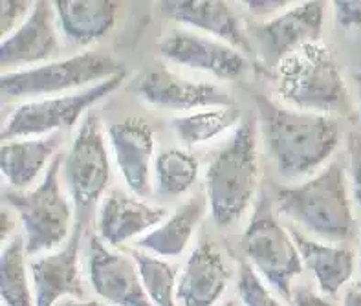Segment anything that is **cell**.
Returning a JSON list of instances; mask_svg holds the SVG:
<instances>
[{"label": "cell", "instance_id": "1", "mask_svg": "<svg viewBox=\"0 0 361 306\" xmlns=\"http://www.w3.org/2000/svg\"><path fill=\"white\" fill-rule=\"evenodd\" d=\"M262 134L271 160L284 178L314 173L339 145V125L334 118L288 109L257 96Z\"/></svg>", "mask_w": 361, "mask_h": 306}, {"label": "cell", "instance_id": "2", "mask_svg": "<svg viewBox=\"0 0 361 306\" xmlns=\"http://www.w3.org/2000/svg\"><path fill=\"white\" fill-rule=\"evenodd\" d=\"M277 207L325 243H345L356 231L347 174L339 161L307 182L281 189Z\"/></svg>", "mask_w": 361, "mask_h": 306}, {"label": "cell", "instance_id": "3", "mask_svg": "<svg viewBox=\"0 0 361 306\" xmlns=\"http://www.w3.org/2000/svg\"><path fill=\"white\" fill-rule=\"evenodd\" d=\"M259 185L255 119L235 128L206 174V198L209 213L220 228L237 224L252 206Z\"/></svg>", "mask_w": 361, "mask_h": 306}, {"label": "cell", "instance_id": "4", "mask_svg": "<svg viewBox=\"0 0 361 306\" xmlns=\"http://www.w3.org/2000/svg\"><path fill=\"white\" fill-rule=\"evenodd\" d=\"M277 90L292 109L312 114H345L348 90L338 63L321 42L305 46L277 66Z\"/></svg>", "mask_w": 361, "mask_h": 306}, {"label": "cell", "instance_id": "5", "mask_svg": "<svg viewBox=\"0 0 361 306\" xmlns=\"http://www.w3.org/2000/svg\"><path fill=\"white\" fill-rule=\"evenodd\" d=\"M63 156L57 154L42 180L30 191L4 192V202L24 228L27 255L39 257L63 247L72 237L73 209L59 182Z\"/></svg>", "mask_w": 361, "mask_h": 306}, {"label": "cell", "instance_id": "6", "mask_svg": "<svg viewBox=\"0 0 361 306\" xmlns=\"http://www.w3.org/2000/svg\"><path fill=\"white\" fill-rule=\"evenodd\" d=\"M121 72H125L123 66L114 57L101 51H81L68 59L4 72L0 88L4 101L44 99L72 94V90H85Z\"/></svg>", "mask_w": 361, "mask_h": 306}, {"label": "cell", "instance_id": "7", "mask_svg": "<svg viewBox=\"0 0 361 306\" xmlns=\"http://www.w3.org/2000/svg\"><path fill=\"white\" fill-rule=\"evenodd\" d=\"M243 252L264 283L292 301V284L302 274L305 264L292 231L275 219L268 197L257 202L250 226L244 231Z\"/></svg>", "mask_w": 361, "mask_h": 306}, {"label": "cell", "instance_id": "8", "mask_svg": "<svg viewBox=\"0 0 361 306\" xmlns=\"http://www.w3.org/2000/svg\"><path fill=\"white\" fill-rule=\"evenodd\" d=\"M123 79L125 72H121L97 82L94 87L73 92V94L26 101L11 110V114L6 118L4 127H2L4 142L18 140V137L50 136L63 128L73 127L81 119V116L90 110V106L118 90Z\"/></svg>", "mask_w": 361, "mask_h": 306}, {"label": "cell", "instance_id": "9", "mask_svg": "<svg viewBox=\"0 0 361 306\" xmlns=\"http://www.w3.org/2000/svg\"><path fill=\"white\" fill-rule=\"evenodd\" d=\"M64 178L75 206L88 211L105 195L110 183V158L103 125L96 114H87L64 156Z\"/></svg>", "mask_w": 361, "mask_h": 306}, {"label": "cell", "instance_id": "10", "mask_svg": "<svg viewBox=\"0 0 361 306\" xmlns=\"http://www.w3.org/2000/svg\"><path fill=\"white\" fill-rule=\"evenodd\" d=\"M88 281L92 290L112 306H154L147 298L133 255L116 252L99 237L88 244Z\"/></svg>", "mask_w": 361, "mask_h": 306}, {"label": "cell", "instance_id": "11", "mask_svg": "<svg viewBox=\"0 0 361 306\" xmlns=\"http://www.w3.org/2000/svg\"><path fill=\"white\" fill-rule=\"evenodd\" d=\"M325 23L323 2H301L275 15L257 30V44L262 59L270 66H279L286 57L305 46L319 42Z\"/></svg>", "mask_w": 361, "mask_h": 306}, {"label": "cell", "instance_id": "12", "mask_svg": "<svg viewBox=\"0 0 361 306\" xmlns=\"http://www.w3.org/2000/svg\"><path fill=\"white\" fill-rule=\"evenodd\" d=\"M57 26L54 2H33L26 20L2 39L0 61L4 72L33 68L59 54Z\"/></svg>", "mask_w": 361, "mask_h": 306}, {"label": "cell", "instance_id": "13", "mask_svg": "<svg viewBox=\"0 0 361 306\" xmlns=\"http://www.w3.org/2000/svg\"><path fill=\"white\" fill-rule=\"evenodd\" d=\"M160 54L171 63L207 72L220 79H237L246 72L243 51L206 33L192 30L171 32L160 42Z\"/></svg>", "mask_w": 361, "mask_h": 306}, {"label": "cell", "instance_id": "14", "mask_svg": "<svg viewBox=\"0 0 361 306\" xmlns=\"http://www.w3.org/2000/svg\"><path fill=\"white\" fill-rule=\"evenodd\" d=\"M136 94L149 105L178 112L237 105L224 88L207 81L180 78L167 68H152L136 82Z\"/></svg>", "mask_w": 361, "mask_h": 306}, {"label": "cell", "instance_id": "15", "mask_svg": "<svg viewBox=\"0 0 361 306\" xmlns=\"http://www.w3.org/2000/svg\"><path fill=\"white\" fill-rule=\"evenodd\" d=\"M82 226H73L72 237L63 247L35 257L30 264L35 306H57L64 298L85 299L79 271V247Z\"/></svg>", "mask_w": 361, "mask_h": 306}, {"label": "cell", "instance_id": "16", "mask_svg": "<svg viewBox=\"0 0 361 306\" xmlns=\"http://www.w3.org/2000/svg\"><path fill=\"white\" fill-rule=\"evenodd\" d=\"M106 136L127 188L136 197H147L151 192V167H154L152 128L142 119L128 118L110 125Z\"/></svg>", "mask_w": 361, "mask_h": 306}, {"label": "cell", "instance_id": "17", "mask_svg": "<svg viewBox=\"0 0 361 306\" xmlns=\"http://www.w3.org/2000/svg\"><path fill=\"white\" fill-rule=\"evenodd\" d=\"M167 216L165 207L151 206L123 191H110L97 209V231L105 244L121 246L130 238H142Z\"/></svg>", "mask_w": 361, "mask_h": 306}, {"label": "cell", "instance_id": "18", "mask_svg": "<svg viewBox=\"0 0 361 306\" xmlns=\"http://www.w3.org/2000/svg\"><path fill=\"white\" fill-rule=\"evenodd\" d=\"M231 270L213 243L198 244L180 271L178 306H215L228 290Z\"/></svg>", "mask_w": 361, "mask_h": 306}, {"label": "cell", "instance_id": "19", "mask_svg": "<svg viewBox=\"0 0 361 306\" xmlns=\"http://www.w3.org/2000/svg\"><path fill=\"white\" fill-rule=\"evenodd\" d=\"M160 11L180 24L207 33L238 51L253 54L252 42L244 33L237 13L228 2L216 0H169L160 2Z\"/></svg>", "mask_w": 361, "mask_h": 306}, {"label": "cell", "instance_id": "20", "mask_svg": "<svg viewBox=\"0 0 361 306\" xmlns=\"http://www.w3.org/2000/svg\"><path fill=\"white\" fill-rule=\"evenodd\" d=\"M59 147V134L18 137V140L4 142L0 151V167H2L6 182L11 185V189L26 191L42 173L48 171L51 161L57 158Z\"/></svg>", "mask_w": 361, "mask_h": 306}, {"label": "cell", "instance_id": "21", "mask_svg": "<svg viewBox=\"0 0 361 306\" xmlns=\"http://www.w3.org/2000/svg\"><path fill=\"white\" fill-rule=\"evenodd\" d=\"M292 237L301 253L302 264L314 275L317 286L325 295H336L350 281L356 270L354 250L339 244L314 240L292 229Z\"/></svg>", "mask_w": 361, "mask_h": 306}, {"label": "cell", "instance_id": "22", "mask_svg": "<svg viewBox=\"0 0 361 306\" xmlns=\"http://www.w3.org/2000/svg\"><path fill=\"white\" fill-rule=\"evenodd\" d=\"M206 206L207 198L195 195L188 202H183L161 224L156 226L142 238H137L136 247L161 259L180 257L188 250L200 220L206 215Z\"/></svg>", "mask_w": 361, "mask_h": 306}, {"label": "cell", "instance_id": "23", "mask_svg": "<svg viewBox=\"0 0 361 306\" xmlns=\"http://www.w3.org/2000/svg\"><path fill=\"white\" fill-rule=\"evenodd\" d=\"M57 24L66 41L85 46L105 37L116 24L118 4L109 0H57Z\"/></svg>", "mask_w": 361, "mask_h": 306}, {"label": "cell", "instance_id": "24", "mask_svg": "<svg viewBox=\"0 0 361 306\" xmlns=\"http://www.w3.org/2000/svg\"><path fill=\"white\" fill-rule=\"evenodd\" d=\"M24 235H15L4 244L0 255V293L2 306H35L32 270L26 262Z\"/></svg>", "mask_w": 361, "mask_h": 306}, {"label": "cell", "instance_id": "25", "mask_svg": "<svg viewBox=\"0 0 361 306\" xmlns=\"http://www.w3.org/2000/svg\"><path fill=\"white\" fill-rule=\"evenodd\" d=\"M240 116L243 112L237 105L213 106V109H202L189 114L176 116L171 121V127L183 145L197 147L222 136L229 128L238 127L243 123Z\"/></svg>", "mask_w": 361, "mask_h": 306}, {"label": "cell", "instance_id": "26", "mask_svg": "<svg viewBox=\"0 0 361 306\" xmlns=\"http://www.w3.org/2000/svg\"><path fill=\"white\" fill-rule=\"evenodd\" d=\"M133 259L136 261L137 271L142 277L147 298L154 306H178L176 288H178V270L167 259L156 257L152 253L133 250Z\"/></svg>", "mask_w": 361, "mask_h": 306}, {"label": "cell", "instance_id": "27", "mask_svg": "<svg viewBox=\"0 0 361 306\" xmlns=\"http://www.w3.org/2000/svg\"><path fill=\"white\" fill-rule=\"evenodd\" d=\"M198 161L183 149H165L154 160L156 189L164 197H180L195 185Z\"/></svg>", "mask_w": 361, "mask_h": 306}, {"label": "cell", "instance_id": "28", "mask_svg": "<svg viewBox=\"0 0 361 306\" xmlns=\"http://www.w3.org/2000/svg\"><path fill=\"white\" fill-rule=\"evenodd\" d=\"M237 288L238 298L244 306H284L261 275L257 274L247 262H243L238 268Z\"/></svg>", "mask_w": 361, "mask_h": 306}, {"label": "cell", "instance_id": "29", "mask_svg": "<svg viewBox=\"0 0 361 306\" xmlns=\"http://www.w3.org/2000/svg\"><path fill=\"white\" fill-rule=\"evenodd\" d=\"M32 8L33 2H24V0H17V2L4 0V2H0V32H2V39L8 37L9 33H13L26 20Z\"/></svg>", "mask_w": 361, "mask_h": 306}, {"label": "cell", "instance_id": "30", "mask_svg": "<svg viewBox=\"0 0 361 306\" xmlns=\"http://www.w3.org/2000/svg\"><path fill=\"white\" fill-rule=\"evenodd\" d=\"M336 20L343 27H361V0H339L334 2Z\"/></svg>", "mask_w": 361, "mask_h": 306}, {"label": "cell", "instance_id": "31", "mask_svg": "<svg viewBox=\"0 0 361 306\" xmlns=\"http://www.w3.org/2000/svg\"><path fill=\"white\" fill-rule=\"evenodd\" d=\"M244 4H246L250 13L257 15V17H266V15H279L286 11L290 2H286V0H250Z\"/></svg>", "mask_w": 361, "mask_h": 306}, {"label": "cell", "instance_id": "32", "mask_svg": "<svg viewBox=\"0 0 361 306\" xmlns=\"http://www.w3.org/2000/svg\"><path fill=\"white\" fill-rule=\"evenodd\" d=\"M293 306H338L310 288H298L292 292Z\"/></svg>", "mask_w": 361, "mask_h": 306}, {"label": "cell", "instance_id": "33", "mask_svg": "<svg viewBox=\"0 0 361 306\" xmlns=\"http://www.w3.org/2000/svg\"><path fill=\"white\" fill-rule=\"evenodd\" d=\"M17 213L11 207H2V213H0V238H2L4 244L13 237V231L17 228Z\"/></svg>", "mask_w": 361, "mask_h": 306}, {"label": "cell", "instance_id": "34", "mask_svg": "<svg viewBox=\"0 0 361 306\" xmlns=\"http://www.w3.org/2000/svg\"><path fill=\"white\" fill-rule=\"evenodd\" d=\"M353 195L361 206V156L356 160L353 169Z\"/></svg>", "mask_w": 361, "mask_h": 306}, {"label": "cell", "instance_id": "35", "mask_svg": "<svg viewBox=\"0 0 361 306\" xmlns=\"http://www.w3.org/2000/svg\"><path fill=\"white\" fill-rule=\"evenodd\" d=\"M343 306H361V283L354 284L345 292Z\"/></svg>", "mask_w": 361, "mask_h": 306}, {"label": "cell", "instance_id": "36", "mask_svg": "<svg viewBox=\"0 0 361 306\" xmlns=\"http://www.w3.org/2000/svg\"><path fill=\"white\" fill-rule=\"evenodd\" d=\"M57 306H112L105 301H94V299H64Z\"/></svg>", "mask_w": 361, "mask_h": 306}, {"label": "cell", "instance_id": "37", "mask_svg": "<svg viewBox=\"0 0 361 306\" xmlns=\"http://www.w3.org/2000/svg\"><path fill=\"white\" fill-rule=\"evenodd\" d=\"M360 266H361V238H360Z\"/></svg>", "mask_w": 361, "mask_h": 306}]
</instances>
